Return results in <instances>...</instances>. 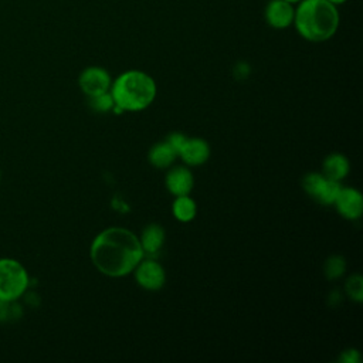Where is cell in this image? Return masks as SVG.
<instances>
[{"label":"cell","mask_w":363,"mask_h":363,"mask_svg":"<svg viewBox=\"0 0 363 363\" xmlns=\"http://www.w3.org/2000/svg\"><path fill=\"white\" fill-rule=\"evenodd\" d=\"M140 245L143 252L146 254H156L164 241V231L160 225L157 224H150L147 225L140 237Z\"/></svg>","instance_id":"cell-12"},{"label":"cell","mask_w":363,"mask_h":363,"mask_svg":"<svg viewBox=\"0 0 363 363\" xmlns=\"http://www.w3.org/2000/svg\"><path fill=\"white\" fill-rule=\"evenodd\" d=\"M187 138L184 136V135H182V133H172V135H169V138H167V142L173 146V149L177 152V156H179V150L182 149V146H183V143H184V140H186Z\"/></svg>","instance_id":"cell-19"},{"label":"cell","mask_w":363,"mask_h":363,"mask_svg":"<svg viewBox=\"0 0 363 363\" xmlns=\"http://www.w3.org/2000/svg\"><path fill=\"white\" fill-rule=\"evenodd\" d=\"M302 186L311 197L325 206L333 204L340 190L339 182L318 173H309L308 176H305L302 180Z\"/></svg>","instance_id":"cell-5"},{"label":"cell","mask_w":363,"mask_h":363,"mask_svg":"<svg viewBox=\"0 0 363 363\" xmlns=\"http://www.w3.org/2000/svg\"><path fill=\"white\" fill-rule=\"evenodd\" d=\"M136 281L138 284L149 291L160 289L164 284V269L155 259H145L136 265Z\"/></svg>","instance_id":"cell-8"},{"label":"cell","mask_w":363,"mask_h":363,"mask_svg":"<svg viewBox=\"0 0 363 363\" xmlns=\"http://www.w3.org/2000/svg\"><path fill=\"white\" fill-rule=\"evenodd\" d=\"M193 174L186 167H176L166 176V187L176 197L189 194L193 189Z\"/></svg>","instance_id":"cell-11"},{"label":"cell","mask_w":363,"mask_h":363,"mask_svg":"<svg viewBox=\"0 0 363 363\" xmlns=\"http://www.w3.org/2000/svg\"><path fill=\"white\" fill-rule=\"evenodd\" d=\"M349 173V160L340 155H329L323 162V174L332 180L340 182Z\"/></svg>","instance_id":"cell-13"},{"label":"cell","mask_w":363,"mask_h":363,"mask_svg":"<svg viewBox=\"0 0 363 363\" xmlns=\"http://www.w3.org/2000/svg\"><path fill=\"white\" fill-rule=\"evenodd\" d=\"M89 102H91V106L98 112H106V111L112 109L115 105L111 92H104L96 96H91Z\"/></svg>","instance_id":"cell-17"},{"label":"cell","mask_w":363,"mask_h":363,"mask_svg":"<svg viewBox=\"0 0 363 363\" xmlns=\"http://www.w3.org/2000/svg\"><path fill=\"white\" fill-rule=\"evenodd\" d=\"M173 214L179 221L187 223L194 218L196 216V203L193 199L186 196H177L173 203Z\"/></svg>","instance_id":"cell-15"},{"label":"cell","mask_w":363,"mask_h":363,"mask_svg":"<svg viewBox=\"0 0 363 363\" xmlns=\"http://www.w3.org/2000/svg\"><path fill=\"white\" fill-rule=\"evenodd\" d=\"M345 272V261L342 257H330L325 264V274L329 279L339 278Z\"/></svg>","instance_id":"cell-16"},{"label":"cell","mask_w":363,"mask_h":363,"mask_svg":"<svg viewBox=\"0 0 363 363\" xmlns=\"http://www.w3.org/2000/svg\"><path fill=\"white\" fill-rule=\"evenodd\" d=\"M295 4L285 0H269L264 10L265 21L275 30H285L294 23Z\"/></svg>","instance_id":"cell-6"},{"label":"cell","mask_w":363,"mask_h":363,"mask_svg":"<svg viewBox=\"0 0 363 363\" xmlns=\"http://www.w3.org/2000/svg\"><path fill=\"white\" fill-rule=\"evenodd\" d=\"M177 156V152L173 149V146L164 140L160 143H156L150 152H149V162L156 167H167L170 166Z\"/></svg>","instance_id":"cell-14"},{"label":"cell","mask_w":363,"mask_h":363,"mask_svg":"<svg viewBox=\"0 0 363 363\" xmlns=\"http://www.w3.org/2000/svg\"><path fill=\"white\" fill-rule=\"evenodd\" d=\"M285 1H288V3H292V4H296V3H299L301 0H285Z\"/></svg>","instance_id":"cell-21"},{"label":"cell","mask_w":363,"mask_h":363,"mask_svg":"<svg viewBox=\"0 0 363 363\" xmlns=\"http://www.w3.org/2000/svg\"><path fill=\"white\" fill-rule=\"evenodd\" d=\"M79 86L89 98L108 92L111 88V77L105 68L88 67L79 75Z\"/></svg>","instance_id":"cell-7"},{"label":"cell","mask_w":363,"mask_h":363,"mask_svg":"<svg viewBox=\"0 0 363 363\" xmlns=\"http://www.w3.org/2000/svg\"><path fill=\"white\" fill-rule=\"evenodd\" d=\"M328 1H330V3H332V4H335V6H340V4L346 3L347 0H328Z\"/></svg>","instance_id":"cell-20"},{"label":"cell","mask_w":363,"mask_h":363,"mask_svg":"<svg viewBox=\"0 0 363 363\" xmlns=\"http://www.w3.org/2000/svg\"><path fill=\"white\" fill-rule=\"evenodd\" d=\"M28 272L16 258H0V302H16L28 288Z\"/></svg>","instance_id":"cell-4"},{"label":"cell","mask_w":363,"mask_h":363,"mask_svg":"<svg viewBox=\"0 0 363 363\" xmlns=\"http://www.w3.org/2000/svg\"><path fill=\"white\" fill-rule=\"evenodd\" d=\"M340 14L328 0H301L295 4L294 23L298 34L311 43H322L335 35Z\"/></svg>","instance_id":"cell-2"},{"label":"cell","mask_w":363,"mask_h":363,"mask_svg":"<svg viewBox=\"0 0 363 363\" xmlns=\"http://www.w3.org/2000/svg\"><path fill=\"white\" fill-rule=\"evenodd\" d=\"M116 106L123 111H142L149 106L156 95V84L146 72L130 69L122 72L111 86Z\"/></svg>","instance_id":"cell-3"},{"label":"cell","mask_w":363,"mask_h":363,"mask_svg":"<svg viewBox=\"0 0 363 363\" xmlns=\"http://www.w3.org/2000/svg\"><path fill=\"white\" fill-rule=\"evenodd\" d=\"M143 254L139 238L121 227L102 231L91 244L94 265L108 277L128 275L142 261Z\"/></svg>","instance_id":"cell-1"},{"label":"cell","mask_w":363,"mask_h":363,"mask_svg":"<svg viewBox=\"0 0 363 363\" xmlns=\"http://www.w3.org/2000/svg\"><path fill=\"white\" fill-rule=\"evenodd\" d=\"M346 291L349 294V296L357 302H360L363 299V281L360 275H353L347 279L346 284Z\"/></svg>","instance_id":"cell-18"},{"label":"cell","mask_w":363,"mask_h":363,"mask_svg":"<svg viewBox=\"0 0 363 363\" xmlns=\"http://www.w3.org/2000/svg\"><path fill=\"white\" fill-rule=\"evenodd\" d=\"M333 204L337 211L349 220H356L363 213V197L359 190L352 187H340Z\"/></svg>","instance_id":"cell-9"},{"label":"cell","mask_w":363,"mask_h":363,"mask_svg":"<svg viewBox=\"0 0 363 363\" xmlns=\"http://www.w3.org/2000/svg\"><path fill=\"white\" fill-rule=\"evenodd\" d=\"M210 155V147L206 140L200 138H191L186 139L182 149L179 150V156L191 166H199L204 163L208 159Z\"/></svg>","instance_id":"cell-10"}]
</instances>
